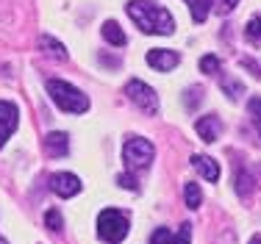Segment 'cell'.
Wrapping results in <instances>:
<instances>
[{
  "label": "cell",
  "mask_w": 261,
  "mask_h": 244,
  "mask_svg": "<svg viewBox=\"0 0 261 244\" xmlns=\"http://www.w3.org/2000/svg\"><path fill=\"white\" fill-rule=\"evenodd\" d=\"M103 39L111 42L114 47H125V42H128L125 34H122V28H120L114 20H106V22H103Z\"/></svg>",
  "instance_id": "cell-13"
},
{
  "label": "cell",
  "mask_w": 261,
  "mask_h": 244,
  "mask_svg": "<svg viewBox=\"0 0 261 244\" xmlns=\"http://www.w3.org/2000/svg\"><path fill=\"white\" fill-rule=\"evenodd\" d=\"M178 61H181V56L175 53V50H164V47H156L147 53V64L153 67V70L159 72H170L178 67Z\"/></svg>",
  "instance_id": "cell-8"
},
{
  "label": "cell",
  "mask_w": 261,
  "mask_h": 244,
  "mask_svg": "<svg viewBox=\"0 0 261 244\" xmlns=\"http://www.w3.org/2000/svg\"><path fill=\"white\" fill-rule=\"evenodd\" d=\"M150 244H172V233H170V228H156V230H153Z\"/></svg>",
  "instance_id": "cell-20"
},
{
  "label": "cell",
  "mask_w": 261,
  "mask_h": 244,
  "mask_svg": "<svg viewBox=\"0 0 261 244\" xmlns=\"http://www.w3.org/2000/svg\"><path fill=\"white\" fill-rule=\"evenodd\" d=\"M250 244H261V236H253V239H250Z\"/></svg>",
  "instance_id": "cell-27"
},
{
  "label": "cell",
  "mask_w": 261,
  "mask_h": 244,
  "mask_svg": "<svg viewBox=\"0 0 261 244\" xmlns=\"http://www.w3.org/2000/svg\"><path fill=\"white\" fill-rule=\"evenodd\" d=\"M200 86H195V89H189V92H186V105H189V109H195V105L197 103H200Z\"/></svg>",
  "instance_id": "cell-25"
},
{
  "label": "cell",
  "mask_w": 261,
  "mask_h": 244,
  "mask_svg": "<svg viewBox=\"0 0 261 244\" xmlns=\"http://www.w3.org/2000/svg\"><path fill=\"white\" fill-rule=\"evenodd\" d=\"M128 17L139 25L145 34H159V36H170L175 31V20L170 17V11L161 9L153 0H130L125 6Z\"/></svg>",
  "instance_id": "cell-1"
},
{
  "label": "cell",
  "mask_w": 261,
  "mask_h": 244,
  "mask_svg": "<svg viewBox=\"0 0 261 244\" xmlns=\"http://www.w3.org/2000/svg\"><path fill=\"white\" fill-rule=\"evenodd\" d=\"M200 70L206 75L220 72V59H217V56H203V59H200Z\"/></svg>",
  "instance_id": "cell-19"
},
{
  "label": "cell",
  "mask_w": 261,
  "mask_h": 244,
  "mask_svg": "<svg viewBox=\"0 0 261 244\" xmlns=\"http://www.w3.org/2000/svg\"><path fill=\"white\" fill-rule=\"evenodd\" d=\"M233 183H236V192H239L242 197H245L247 192L253 189V178H250V175L245 172V167H242V164H239V167H236V170H233Z\"/></svg>",
  "instance_id": "cell-15"
},
{
  "label": "cell",
  "mask_w": 261,
  "mask_h": 244,
  "mask_svg": "<svg viewBox=\"0 0 261 244\" xmlns=\"http://www.w3.org/2000/svg\"><path fill=\"white\" fill-rule=\"evenodd\" d=\"M186 6H189V11H192V20L206 22V17L211 11V0H186Z\"/></svg>",
  "instance_id": "cell-14"
},
{
  "label": "cell",
  "mask_w": 261,
  "mask_h": 244,
  "mask_svg": "<svg viewBox=\"0 0 261 244\" xmlns=\"http://www.w3.org/2000/svg\"><path fill=\"white\" fill-rule=\"evenodd\" d=\"M50 189L59 197H75L81 192V178L72 172H56L50 175Z\"/></svg>",
  "instance_id": "cell-7"
},
{
  "label": "cell",
  "mask_w": 261,
  "mask_h": 244,
  "mask_svg": "<svg viewBox=\"0 0 261 244\" xmlns=\"http://www.w3.org/2000/svg\"><path fill=\"white\" fill-rule=\"evenodd\" d=\"M128 230H130V222L122 211H117V208H103L100 211V216H97V233H100L103 241L120 244L128 236Z\"/></svg>",
  "instance_id": "cell-4"
},
{
  "label": "cell",
  "mask_w": 261,
  "mask_h": 244,
  "mask_svg": "<svg viewBox=\"0 0 261 244\" xmlns=\"http://www.w3.org/2000/svg\"><path fill=\"white\" fill-rule=\"evenodd\" d=\"M17 122H20V111H17L14 103L9 100H0V147L9 142V136L17 130Z\"/></svg>",
  "instance_id": "cell-6"
},
{
  "label": "cell",
  "mask_w": 261,
  "mask_h": 244,
  "mask_svg": "<svg viewBox=\"0 0 261 244\" xmlns=\"http://www.w3.org/2000/svg\"><path fill=\"white\" fill-rule=\"evenodd\" d=\"M45 150H47V155H53V158L67 155V153H70V136L61 133V130L47 133V136H45Z\"/></svg>",
  "instance_id": "cell-11"
},
{
  "label": "cell",
  "mask_w": 261,
  "mask_h": 244,
  "mask_svg": "<svg viewBox=\"0 0 261 244\" xmlns=\"http://www.w3.org/2000/svg\"><path fill=\"white\" fill-rule=\"evenodd\" d=\"M125 95H128L130 103H136L142 111H147V114H156V111H159L156 92H153L147 84H142V80H128V84H125Z\"/></svg>",
  "instance_id": "cell-5"
},
{
  "label": "cell",
  "mask_w": 261,
  "mask_h": 244,
  "mask_svg": "<svg viewBox=\"0 0 261 244\" xmlns=\"http://www.w3.org/2000/svg\"><path fill=\"white\" fill-rule=\"evenodd\" d=\"M117 183H120L122 189H130V192H136V189H139V186H136V180L130 178V175H120V178H117Z\"/></svg>",
  "instance_id": "cell-26"
},
{
  "label": "cell",
  "mask_w": 261,
  "mask_h": 244,
  "mask_svg": "<svg viewBox=\"0 0 261 244\" xmlns=\"http://www.w3.org/2000/svg\"><path fill=\"white\" fill-rule=\"evenodd\" d=\"M156 155V147L153 142L142 139V136H128L125 145H122V164L128 167L130 172H139V170H147Z\"/></svg>",
  "instance_id": "cell-3"
},
{
  "label": "cell",
  "mask_w": 261,
  "mask_h": 244,
  "mask_svg": "<svg viewBox=\"0 0 261 244\" xmlns=\"http://www.w3.org/2000/svg\"><path fill=\"white\" fill-rule=\"evenodd\" d=\"M189 239H192V225L184 222L181 230H178V236H172V244H189Z\"/></svg>",
  "instance_id": "cell-24"
},
{
  "label": "cell",
  "mask_w": 261,
  "mask_h": 244,
  "mask_svg": "<svg viewBox=\"0 0 261 244\" xmlns=\"http://www.w3.org/2000/svg\"><path fill=\"white\" fill-rule=\"evenodd\" d=\"M245 36L250 45H261V17H250V22L245 28Z\"/></svg>",
  "instance_id": "cell-17"
},
{
  "label": "cell",
  "mask_w": 261,
  "mask_h": 244,
  "mask_svg": "<svg viewBox=\"0 0 261 244\" xmlns=\"http://www.w3.org/2000/svg\"><path fill=\"white\" fill-rule=\"evenodd\" d=\"M0 244H9V241H6V239H3V236H0Z\"/></svg>",
  "instance_id": "cell-28"
},
{
  "label": "cell",
  "mask_w": 261,
  "mask_h": 244,
  "mask_svg": "<svg viewBox=\"0 0 261 244\" xmlns=\"http://www.w3.org/2000/svg\"><path fill=\"white\" fill-rule=\"evenodd\" d=\"M222 89L228 92V97H239L242 92H245V86H242L239 80H231V78H225V80H222Z\"/></svg>",
  "instance_id": "cell-23"
},
{
  "label": "cell",
  "mask_w": 261,
  "mask_h": 244,
  "mask_svg": "<svg viewBox=\"0 0 261 244\" xmlns=\"http://www.w3.org/2000/svg\"><path fill=\"white\" fill-rule=\"evenodd\" d=\"M47 95L61 111H70V114H84L89 109V97L84 95L81 89H75L72 84L61 78H50L47 80Z\"/></svg>",
  "instance_id": "cell-2"
},
{
  "label": "cell",
  "mask_w": 261,
  "mask_h": 244,
  "mask_svg": "<svg viewBox=\"0 0 261 244\" xmlns=\"http://www.w3.org/2000/svg\"><path fill=\"white\" fill-rule=\"evenodd\" d=\"M39 47H42V53L45 56H50V59L56 61H67V50L61 42H56L53 36H39Z\"/></svg>",
  "instance_id": "cell-12"
},
{
  "label": "cell",
  "mask_w": 261,
  "mask_h": 244,
  "mask_svg": "<svg viewBox=\"0 0 261 244\" xmlns=\"http://www.w3.org/2000/svg\"><path fill=\"white\" fill-rule=\"evenodd\" d=\"M236 3H239V0H214L211 9H214L217 14H231V11L236 9Z\"/></svg>",
  "instance_id": "cell-21"
},
{
  "label": "cell",
  "mask_w": 261,
  "mask_h": 244,
  "mask_svg": "<svg viewBox=\"0 0 261 244\" xmlns=\"http://www.w3.org/2000/svg\"><path fill=\"white\" fill-rule=\"evenodd\" d=\"M184 200H186V205H189V208H197V205L203 203V192H200V186L189 180V183L184 186Z\"/></svg>",
  "instance_id": "cell-16"
},
{
  "label": "cell",
  "mask_w": 261,
  "mask_h": 244,
  "mask_svg": "<svg viewBox=\"0 0 261 244\" xmlns=\"http://www.w3.org/2000/svg\"><path fill=\"white\" fill-rule=\"evenodd\" d=\"M247 111H250V120H253V125H256L258 133H261V97H253L250 103H247Z\"/></svg>",
  "instance_id": "cell-18"
},
{
  "label": "cell",
  "mask_w": 261,
  "mask_h": 244,
  "mask_svg": "<svg viewBox=\"0 0 261 244\" xmlns=\"http://www.w3.org/2000/svg\"><path fill=\"white\" fill-rule=\"evenodd\" d=\"M45 225H47L50 230H61V225H64V220H61V214H59L56 208H50V211L45 214Z\"/></svg>",
  "instance_id": "cell-22"
},
{
  "label": "cell",
  "mask_w": 261,
  "mask_h": 244,
  "mask_svg": "<svg viewBox=\"0 0 261 244\" xmlns=\"http://www.w3.org/2000/svg\"><path fill=\"white\" fill-rule=\"evenodd\" d=\"M195 130H197V136H200L203 142H217V136L222 133V122H220V117L206 114V117H200V120L195 122Z\"/></svg>",
  "instance_id": "cell-9"
},
{
  "label": "cell",
  "mask_w": 261,
  "mask_h": 244,
  "mask_svg": "<svg viewBox=\"0 0 261 244\" xmlns=\"http://www.w3.org/2000/svg\"><path fill=\"white\" fill-rule=\"evenodd\" d=\"M192 167H195L208 183H217V180H220V164H217L214 158H208V155H200V153L192 155Z\"/></svg>",
  "instance_id": "cell-10"
}]
</instances>
